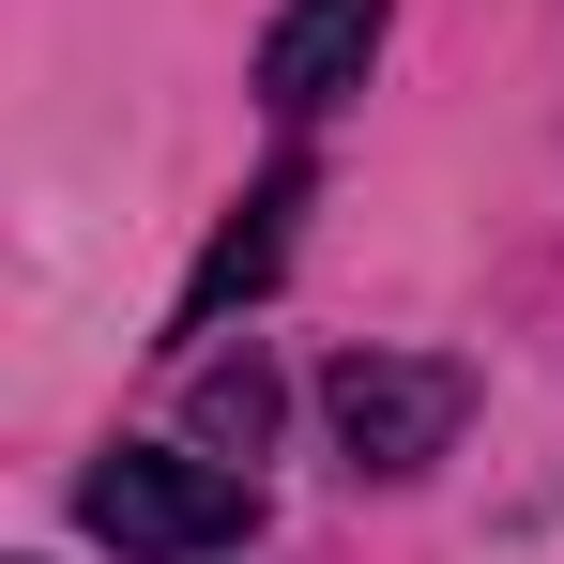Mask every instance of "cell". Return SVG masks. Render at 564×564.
<instances>
[{"instance_id": "3", "label": "cell", "mask_w": 564, "mask_h": 564, "mask_svg": "<svg viewBox=\"0 0 564 564\" xmlns=\"http://www.w3.org/2000/svg\"><path fill=\"white\" fill-rule=\"evenodd\" d=\"M381 31H397V0H290L275 31H260V107L275 122H321L336 93H367Z\"/></svg>"}, {"instance_id": "5", "label": "cell", "mask_w": 564, "mask_h": 564, "mask_svg": "<svg viewBox=\"0 0 564 564\" xmlns=\"http://www.w3.org/2000/svg\"><path fill=\"white\" fill-rule=\"evenodd\" d=\"M198 443H214V458H260V443H275V367H260V351H245V367H198Z\"/></svg>"}, {"instance_id": "1", "label": "cell", "mask_w": 564, "mask_h": 564, "mask_svg": "<svg viewBox=\"0 0 564 564\" xmlns=\"http://www.w3.org/2000/svg\"><path fill=\"white\" fill-rule=\"evenodd\" d=\"M77 519H93L122 564H214L260 534V488L214 458V443H122V458L77 473Z\"/></svg>"}, {"instance_id": "2", "label": "cell", "mask_w": 564, "mask_h": 564, "mask_svg": "<svg viewBox=\"0 0 564 564\" xmlns=\"http://www.w3.org/2000/svg\"><path fill=\"white\" fill-rule=\"evenodd\" d=\"M321 412H336V458L397 488V473H427L473 427V367H443V351H351L321 381Z\"/></svg>"}, {"instance_id": "4", "label": "cell", "mask_w": 564, "mask_h": 564, "mask_svg": "<svg viewBox=\"0 0 564 564\" xmlns=\"http://www.w3.org/2000/svg\"><path fill=\"white\" fill-rule=\"evenodd\" d=\"M290 214H305V184L275 169V184H260L245 214H229V229H214V260L184 275V336H214V321H229L245 290H275V260H290Z\"/></svg>"}]
</instances>
